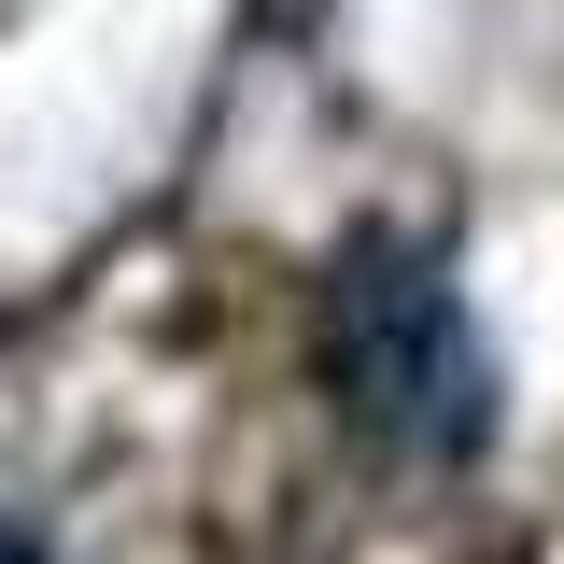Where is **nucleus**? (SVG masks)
Returning <instances> with one entry per match:
<instances>
[{
    "label": "nucleus",
    "mask_w": 564,
    "mask_h": 564,
    "mask_svg": "<svg viewBox=\"0 0 564 564\" xmlns=\"http://www.w3.org/2000/svg\"><path fill=\"white\" fill-rule=\"evenodd\" d=\"M311 367H325V395H339L381 452H410V466H466L494 452V339L480 311H466V282L437 240L410 226H352L339 269H325V311H311Z\"/></svg>",
    "instance_id": "obj_1"
},
{
    "label": "nucleus",
    "mask_w": 564,
    "mask_h": 564,
    "mask_svg": "<svg viewBox=\"0 0 564 564\" xmlns=\"http://www.w3.org/2000/svg\"><path fill=\"white\" fill-rule=\"evenodd\" d=\"M0 564H57V551H43V536H29V522H0Z\"/></svg>",
    "instance_id": "obj_2"
}]
</instances>
